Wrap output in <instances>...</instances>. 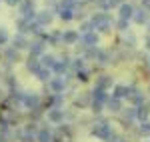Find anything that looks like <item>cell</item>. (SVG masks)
<instances>
[{
	"label": "cell",
	"instance_id": "1",
	"mask_svg": "<svg viewBox=\"0 0 150 142\" xmlns=\"http://www.w3.org/2000/svg\"><path fill=\"white\" fill-rule=\"evenodd\" d=\"M90 22H92L94 30L98 32V34H108L110 30H112V26H114V20L110 18V14H106V12H94L92 16H90Z\"/></svg>",
	"mask_w": 150,
	"mask_h": 142
},
{
	"label": "cell",
	"instance_id": "2",
	"mask_svg": "<svg viewBox=\"0 0 150 142\" xmlns=\"http://www.w3.org/2000/svg\"><path fill=\"white\" fill-rule=\"evenodd\" d=\"M22 106L30 112L34 110H42V96L36 92H24L22 94Z\"/></svg>",
	"mask_w": 150,
	"mask_h": 142
},
{
	"label": "cell",
	"instance_id": "3",
	"mask_svg": "<svg viewBox=\"0 0 150 142\" xmlns=\"http://www.w3.org/2000/svg\"><path fill=\"white\" fill-rule=\"evenodd\" d=\"M92 134L96 136V138H100V140L108 142V138L114 134V130H112V126H110L106 120H98V122L92 126Z\"/></svg>",
	"mask_w": 150,
	"mask_h": 142
},
{
	"label": "cell",
	"instance_id": "4",
	"mask_svg": "<svg viewBox=\"0 0 150 142\" xmlns=\"http://www.w3.org/2000/svg\"><path fill=\"white\" fill-rule=\"evenodd\" d=\"M48 88L52 90V94H64V90L68 88V74H64V76H52L48 80Z\"/></svg>",
	"mask_w": 150,
	"mask_h": 142
},
{
	"label": "cell",
	"instance_id": "5",
	"mask_svg": "<svg viewBox=\"0 0 150 142\" xmlns=\"http://www.w3.org/2000/svg\"><path fill=\"white\" fill-rule=\"evenodd\" d=\"M98 42H100V34H98V32H86V34H80V40H78V44H80L84 50L96 48Z\"/></svg>",
	"mask_w": 150,
	"mask_h": 142
},
{
	"label": "cell",
	"instance_id": "6",
	"mask_svg": "<svg viewBox=\"0 0 150 142\" xmlns=\"http://www.w3.org/2000/svg\"><path fill=\"white\" fill-rule=\"evenodd\" d=\"M18 10H20V16L26 18V20H34L36 18V8H34L32 0H22L20 6H18Z\"/></svg>",
	"mask_w": 150,
	"mask_h": 142
},
{
	"label": "cell",
	"instance_id": "7",
	"mask_svg": "<svg viewBox=\"0 0 150 142\" xmlns=\"http://www.w3.org/2000/svg\"><path fill=\"white\" fill-rule=\"evenodd\" d=\"M46 118L50 124H62L64 118H66V110L64 108H48Z\"/></svg>",
	"mask_w": 150,
	"mask_h": 142
},
{
	"label": "cell",
	"instance_id": "8",
	"mask_svg": "<svg viewBox=\"0 0 150 142\" xmlns=\"http://www.w3.org/2000/svg\"><path fill=\"white\" fill-rule=\"evenodd\" d=\"M70 56H62V58H58L56 60V64H54V68H52V72L56 74V76H64L66 72H68L70 68Z\"/></svg>",
	"mask_w": 150,
	"mask_h": 142
},
{
	"label": "cell",
	"instance_id": "9",
	"mask_svg": "<svg viewBox=\"0 0 150 142\" xmlns=\"http://www.w3.org/2000/svg\"><path fill=\"white\" fill-rule=\"evenodd\" d=\"M36 22L40 24V26H42V28H44V26H50V24H52V20H54V12L52 10H40V12H36V18H34Z\"/></svg>",
	"mask_w": 150,
	"mask_h": 142
},
{
	"label": "cell",
	"instance_id": "10",
	"mask_svg": "<svg viewBox=\"0 0 150 142\" xmlns=\"http://www.w3.org/2000/svg\"><path fill=\"white\" fill-rule=\"evenodd\" d=\"M80 40V32L78 30H62V44L66 46H74Z\"/></svg>",
	"mask_w": 150,
	"mask_h": 142
},
{
	"label": "cell",
	"instance_id": "11",
	"mask_svg": "<svg viewBox=\"0 0 150 142\" xmlns=\"http://www.w3.org/2000/svg\"><path fill=\"white\" fill-rule=\"evenodd\" d=\"M134 10H136V8H134L130 2H122V4L118 6V18H122V20H132Z\"/></svg>",
	"mask_w": 150,
	"mask_h": 142
},
{
	"label": "cell",
	"instance_id": "12",
	"mask_svg": "<svg viewBox=\"0 0 150 142\" xmlns=\"http://www.w3.org/2000/svg\"><path fill=\"white\" fill-rule=\"evenodd\" d=\"M94 60L100 64V66H108L112 64V54L108 50H102V48H96V54H94Z\"/></svg>",
	"mask_w": 150,
	"mask_h": 142
},
{
	"label": "cell",
	"instance_id": "13",
	"mask_svg": "<svg viewBox=\"0 0 150 142\" xmlns=\"http://www.w3.org/2000/svg\"><path fill=\"white\" fill-rule=\"evenodd\" d=\"M112 84H114V78H112L110 74H100V76H96V84H94V86L108 92V88H112Z\"/></svg>",
	"mask_w": 150,
	"mask_h": 142
},
{
	"label": "cell",
	"instance_id": "14",
	"mask_svg": "<svg viewBox=\"0 0 150 142\" xmlns=\"http://www.w3.org/2000/svg\"><path fill=\"white\" fill-rule=\"evenodd\" d=\"M28 44H30V40L26 38V34H20V32H18V34L12 36V48H16L18 52H20V50H26Z\"/></svg>",
	"mask_w": 150,
	"mask_h": 142
},
{
	"label": "cell",
	"instance_id": "15",
	"mask_svg": "<svg viewBox=\"0 0 150 142\" xmlns=\"http://www.w3.org/2000/svg\"><path fill=\"white\" fill-rule=\"evenodd\" d=\"M36 142H54V132L48 126H42L36 132Z\"/></svg>",
	"mask_w": 150,
	"mask_h": 142
},
{
	"label": "cell",
	"instance_id": "16",
	"mask_svg": "<svg viewBox=\"0 0 150 142\" xmlns=\"http://www.w3.org/2000/svg\"><path fill=\"white\" fill-rule=\"evenodd\" d=\"M44 46H46V42L44 40H32L30 44H28V50H30V56H42L44 54Z\"/></svg>",
	"mask_w": 150,
	"mask_h": 142
},
{
	"label": "cell",
	"instance_id": "17",
	"mask_svg": "<svg viewBox=\"0 0 150 142\" xmlns=\"http://www.w3.org/2000/svg\"><path fill=\"white\" fill-rule=\"evenodd\" d=\"M2 56H4V62H6V64H16V62H18V60H20V52H18V50H16V48H6V50H4V54H2Z\"/></svg>",
	"mask_w": 150,
	"mask_h": 142
},
{
	"label": "cell",
	"instance_id": "18",
	"mask_svg": "<svg viewBox=\"0 0 150 142\" xmlns=\"http://www.w3.org/2000/svg\"><path fill=\"white\" fill-rule=\"evenodd\" d=\"M132 86H126V84H118V86H114V92H112V96H116V98H130V94H132Z\"/></svg>",
	"mask_w": 150,
	"mask_h": 142
},
{
	"label": "cell",
	"instance_id": "19",
	"mask_svg": "<svg viewBox=\"0 0 150 142\" xmlns=\"http://www.w3.org/2000/svg\"><path fill=\"white\" fill-rule=\"evenodd\" d=\"M90 98H92V102H98V104L106 106L108 94H106V90H100V88H96V86H94V88H92V92H90Z\"/></svg>",
	"mask_w": 150,
	"mask_h": 142
},
{
	"label": "cell",
	"instance_id": "20",
	"mask_svg": "<svg viewBox=\"0 0 150 142\" xmlns=\"http://www.w3.org/2000/svg\"><path fill=\"white\" fill-rule=\"evenodd\" d=\"M106 108H108L110 112H114V114H120V112H122V100L116 98V96H108V100H106Z\"/></svg>",
	"mask_w": 150,
	"mask_h": 142
},
{
	"label": "cell",
	"instance_id": "21",
	"mask_svg": "<svg viewBox=\"0 0 150 142\" xmlns=\"http://www.w3.org/2000/svg\"><path fill=\"white\" fill-rule=\"evenodd\" d=\"M24 66H26V70H28V72H32V74H36V72L42 68V64H40L38 56H28V58H26V64H24Z\"/></svg>",
	"mask_w": 150,
	"mask_h": 142
},
{
	"label": "cell",
	"instance_id": "22",
	"mask_svg": "<svg viewBox=\"0 0 150 142\" xmlns=\"http://www.w3.org/2000/svg\"><path fill=\"white\" fill-rule=\"evenodd\" d=\"M132 20L140 26H144V24H148L150 16H148V10H144V8H140V10H134V16H132Z\"/></svg>",
	"mask_w": 150,
	"mask_h": 142
},
{
	"label": "cell",
	"instance_id": "23",
	"mask_svg": "<svg viewBox=\"0 0 150 142\" xmlns=\"http://www.w3.org/2000/svg\"><path fill=\"white\" fill-rule=\"evenodd\" d=\"M122 122H126L128 126H130V122L132 120H136V106H130V108H122Z\"/></svg>",
	"mask_w": 150,
	"mask_h": 142
},
{
	"label": "cell",
	"instance_id": "24",
	"mask_svg": "<svg viewBox=\"0 0 150 142\" xmlns=\"http://www.w3.org/2000/svg\"><path fill=\"white\" fill-rule=\"evenodd\" d=\"M70 68L74 72H80V70H86V58L84 56H76V58L70 60Z\"/></svg>",
	"mask_w": 150,
	"mask_h": 142
},
{
	"label": "cell",
	"instance_id": "25",
	"mask_svg": "<svg viewBox=\"0 0 150 142\" xmlns=\"http://www.w3.org/2000/svg\"><path fill=\"white\" fill-rule=\"evenodd\" d=\"M90 102H92V98H90V94H86V92H82L80 96H74V106L86 108V106H90Z\"/></svg>",
	"mask_w": 150,
	"mask_h": 142
},
{
	"label": "cell",
	"instance_id": "26",
	"mask_svg": "<svg viewBox=\"0 0 150 142\" xmlns=\"http://www.w3.org/2000/svg\"><path fill=\"white\" fill-rule=\"evenodd\" d=\"M56 56H54V54H46V52H44V54H42V56H40V64H42V66H44V68H50V70H52V68H54V64H56Z\"/></svg>",
	"mask_w": 150,
	"mask_h": 142
},
{
	"label": "cell",
	"instance_id": "27",
	"mask_svg": "<svg viewBox=\"0 0 150 142\" xmlns=\"http://www.w3.org/2000/svg\"><path fill=\"white\" fill-rule=\"evenodd\" d=\"M56 12H58V18H60L62 22L74 20V10H72V8H56Z\"/></svg>",
	"mask_w": 150,
	"mask_h": 142
},
{
	"label": "cell",
	"instance_id": "28",
	"mask_svg": "<svg viewBox=\"0 0 150 142\" xmlns=\"http://www.w3.org/2000/svg\"><path fill=\"white\" fill-rule=\"evenodd\" d=\"M96 4L102 8V12H108L110 8H114V6H120L122 0H96Z\"/></svg>",
	"mask_w": 150,
	"mask_h": 142
},
{
	"label": "cell",
	"instance_id": "29",
	"mask_svg": "<svg viewBox=\"0 0 150 142\" xmlns=\"http://www.w3.org/2000/svg\"><path fill=\"white\" fill-rule=\"evenodd\" d=\"M46 42H50L52 46H60V44H62V30H52V32L48 34Z\"/></svg>",
	"mask_w": 150,
	"mask_h": 142
},
{
	"label": "cell",
	"instance_id": "30",
	"mask_svg": "<svg viewBox=\"0 0 150 142\" xmlns=\"http://www.w3.org/2000/svg\"><path fill=\"white\" fill-rule=\"evenodd\" d=\"M128 100H130V102H132L134 106H142L146 98H144V94H142L140 90H136V88H134V90H132V94H130V98H128Z\"/></svg>",
	"mask_w": 150,
	"mask_h": 142
},
{
	"label": "cell",
	"instance_id": "31",
	"mask_svg": "<svg viewBox=\"0 0 150 142\" xmlns=\"http://www.w3.org/2000/svg\"><path fill=\"white\" fill-rule=\"evenodd\" d=\"M150 116V110L146 104H142V106H136V118L140 120V122H146Z\"/></svg>",
	"mask_w": 150,
	"mask_h": 142
},
{
	"label": "cell",
	"instance_id": "32",
	"mask_svg": "<svg viewBox=\"0 0 150 142\" xmlns=\"http://www.w3.org/2000/svg\"><path fill=\"white\" fill-rule=\"evenodd\" d=\"M34 76L38 78V80H40V82H48V80L52 78V70H50V68H44V66H42V68L36 72Z\"/></svg>",
	"mask_w": 150,
	"mask_h": 142
},
{
	"label": "cell",
	"instance_id": "33",
	"mask_svg": "<svg viewBox=\"0 0 150 142\" xmlns=\"http://www.w3.org/2000/svg\"><path fill=\"white\" fill-rule=\"evenodd\" d=\"M78 32H80V34H86V32H96V30H94V26H92L90 20H84V22L80 24V28H78Z\"/></svg>",
	"mask_w": 150,
	"mask_h": 142
},
{
	"label": "cell",
	"instance_id": "34",
	"mask_svg": "<svg viewBox=\"0 0 150 142\" xmlns=\"http://www.w3.org/2000/svg\"><path fill=\"white\" fill-rule=\"evenodd\" d=\"M138 136H150V122H140L138 126Z\"/></svg>",
	"mask_w": 150,
	"mask_h": 142
},
{
	"label": "cell",
	"instance_id": "35",
	"mask_svg": "<svg viewBox=\"0 0 150 142\" xmlns=\"http://www.w3.org/2000/svg\"><path fill=\"white\" fill-rule=\"evenodd\" d=\"M28 22H30V20H26V18H22V16L16 20V28H18V32H20V34H24V32H26V26H28Z\"/></svg>",
	"mask_w": 150,
	"mask_h": 142
},
{
	"label": "cell",
	"instance_id": "36",
	"mask_svg": "<svg viewBox=\"0 0 150 142\" xmlns=\"http://www.w3.org/2000/svg\"><path fill=\"white\" fill-rule=\"evenodd\" d=\"M76 80L82 84H86L88 80H90V74H88V70H80V72H76Z\"/></svg>",
	"mask_w": 150,
	"mask_h": 142
},
{
	"label": "cell",
	"instance_id": "37",
	"mask_svg": "<svg viewBox=\"0 0 150 142\" xmlns=\"http://www.w3.org/2000/svg\"><path fill=\"white\" fill-rule=\"evenodd\" d=\"M128 24H130V20H122V18H118L116 28H118L120 32H128V30H130V28H128Z\"/></svg>",
	"mask_w": 150,
	"mask_h": 142
},
{
	"label": "cell",
	"instance_id": "38",
	"mask_svg": "<svg viewBox=\"0 0 150 142\" xmlns=\"http://www.w3.org/2000/svg\"><path fill=\"white\" fill-rule=\"evenodd\" d=\"M4 82L8 84V88L12 90H16V78H14V74H6V78H4Z\"/></svg>",
	"mask_w": 150,
	"mask_h": 142
},
{
	"label": "cell",
	"instance_id": "39",
	"mask_svg": "<svg viewBox=\"0 0 150 142\" xmlns=\"http://www.w3.org/2000/svg\"><path fill=\"white\" fill-rule=\"evenodd\" d=\"M18 140L20 142H36V134H26V132H22V134H18Z\"/></svg>",
	"mask_w": 150,
	"mask_h": 142
},
{
	"label": "cell",
	"instance_id": "40",
	"mask_svg": "<svg viewBox=\"0 0 150 142\" xmlns=\"http://www.w3.org/2000/svg\"><path fill=\"white\" fill-rule=\"evenodd\" d=\"M24 132H26V134H36V132H38V124H36V122H28L26 128H24Z\"/></svg>",
	"mask_w": 150,
	"mask_h": 142
},
{
	"label": "cell",
	"instance_id": "41",
	"mask_svg": "<svg viewBox=\"0 0 150 142\" xmlns=\"http://www.w3.org/2000/svg\"><path fill=\"white\" fill-rule=\"evenodd\" d=\"M8 40H10V36H8V32H6V28H2V26H0V46H2V44H6Z\"/></svg>",
	"mask_w": 150,
	"mask_h": 142
},
{
	"label": "cell",
	"instance_id": "42",
	"mask_svg": "<svg viewBox=\"0 0 150 142\" xmlns=\"http://www.w3.org/2000/svg\"><path fill=\"white\" fill-rule=\"evenodd\" d=\"M90 108H92V112L94 114H98V112H102V104H98V102H90Z\"/></svg>",
	"mask_w": 150,
	"mask_h": 142
},
{
	"label": "cell",
	"instance_id": "43",
	"mask_svg": "<svg viewBox=\"0 0 150 142\" xmlns=\"http://www.w3.org/2000/svg\"><path fill=\"white\" fill-rule=\"evenodd\" d=\"M2 2H4L6 6H20V2H22V0H2Z\"/></svg>",
	"mask_w": 150,
	"mask_h": 142
},
{
	"label": "cell",
	"instance_id": "44",
	"mask_svg": "<svg viewBox=\"0 0 150 142\" xmlns=\"http://www.w3.org/2000/svg\"><path fill=\"white\" fill-rule=\"evenodd\" d=\"M142 8L144 10H150V0H142Z\"/></svg>",
	"mask_w": 150,
	"mask_h": 142
},
{
	"label": "cell",
	"instance_id": "45",
	"mask_svg": "<svg viewBox=\"0 0 150 142\" xmlns=\"http://www.w3.org/2000/svg\"><path fill=\"white\" fill-rule=\"evenodd\" d=\"M2 98H6V94H4V90H0V100H2Z\"/></svg>",
	"mask_w": 150,
	"mask_h": 142
},
{
	"label": "cell",
	"instance_id": "46",
	"mask_svg": "<svg viewBox=\"0 0 150 142\" xmlns=\"http://www.w3.org/2000/svg\"><path fill=\"white\" fill-rule=\"evenodd\" d=\"M0 142H6V138H4V136H2V134H0Z\"/></svg>",
	"mask_w": 150,
	"mask_h": 142
}]
</instances>
